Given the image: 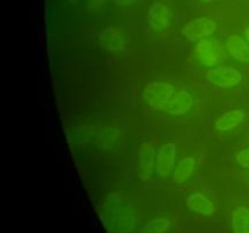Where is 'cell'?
Instances as JSON below:
<instances>
[{
	"instance_id": "cell-1",
	"label": "cell",
	"mask_w": 249,
	"mask_h": 233,
	"mask_svg": "<svg viewBox=\"0 0 249 233\" xmlns=\"http://www.w3.org/2000/svg\"><path fill=\"white\" fill-rule=\"evenodd\" d=\"M175 94L174 86L165 82H153L143 89V101L153 109H164Z\"/></svg>"
},
{
	"instance_id": "cell-2",
	"label": "cell",
	"mask_w": 249,
	"mask_h": 233,
	"mask_svg": "<svg viewBox=\"0 0 249 233\" xmlns=\"http://www.w3.org/2000/svg\"><path fill=\"white\" fill-rule=\"evenodd\" d=\"M207 79L215 86L221 89H230L240 84L243 79V75L240 70L228 66H219L208 70Z\"/></svg>"
},
{
	"instance_id": "cell-3",
	"label": "cell",
	"mask_w": 249,
	"mask_h": 233,
	"mask_svg": "<svg viewBox=\"0 0 249 233\" xmlns=\"http://www.w3.org/2000/svg\"><path fill=\"white\" fill-rule=\"evenodd\" d=\"M216 23L208 17H198L181 28V34L189 41H197L214 34Z\"/></svg>"
},
{
	"instance_id": "cell-4",
	"label": "cell",
	"mask_w": 249,
	"mask_h": 233,
	"mask_svg": "<svg viewBox=\"0 0 249 233\" xmlns=\"http://www.w3.org/2000/svg\"><path fill=\"white\" fill-rule=\"evenodd\" d=\"M177 158V145L173 142L165 143L157 150L156 159V174L160 177H168L172 172Z\"/></svg>"
},
{
	"instance_id": "cell-5",
	"label": "cell",
	"mask_w": 249,
	"mask_h": 233,
	"mask_svg": "<svg viewBox=\"0 0 249 233\" xmlns=\"http://www.w3.org/2000/svg\"><path fill=\"white\" fill-rule=\"evenodd\" d=\"M157 152L151 143H142L139 148V177L148 181L156 167Z\"/></svg>"
},
{
	"instance_id": "cell-6",
	"label": "cell",
	"mask_w": 249,
	"mask_h": 233,
	"mask_svg": "<svg viewBox=\"0 0 249 233\" xmlns=\"http://www.w3.org/2000/svg\"><path fill=\"white\" fill-rule=\"evenodd\" d=\"M150 26L155 32H163L170 26V11L160 1H153L150 6Z\"/></svg>"
},
{
	"instance_id": "cell-7",
	"label": "cell",
	"mask_w": 249,
	"mask_h": 233,
	"mask_svg": "<svg viewBox=\"0 0 249 233\" xmlns=\"http://www.w3.org/2000/svg\"><path fill=\"white\" fill-rule=\"evenodd\" d=\"M196 55L199 62L207 67L216 65L220 57V48L215 41L202 39L196 46Z\"/></svg>"
},
{
	"instance_id": "cell-8",
	"label": "cell",
	"mask_w": 249,
	"mask_h": 233,
	"mask_svg": "<svg viewBox=\"0 0 249 233\" xmlns=\"http://www.w3.org/2000/svg\"><path fill=\"white\" fill-rule=\"evenodd\" d=\"M192 103H194V99L189 92L178 91L173 95L164 109L172 116H182L191 109Z\"/></svg>"
},
{
	"instance_id": "cell-9",
	"label": "cell",
	"mask_w": 249,
	"mask_h": 233,
	"mask_svg": "<svg viewBox=\"0 0 249 233\" xmlns=\"http://www.w3.org/2000/svg\"><path fill=\"white\" fill-rule=\"evenodd\" d=\"M226 49L235 60L249 65V43L238 35H230L226 41Z\"/></svg>"
},
{
	"instance_id": "cell-10",
	"label": "cell",
	"mask_w": 249,
	"mask_h": 233,
	"mask_svg": "<svg viewBox=\"0 0 249 233\" xmlns=\"http://www.w3.org/2000/svg\"><path fill=\"white\" fill-rule=\"evenodd\" d=\"M99 43L102 48L108 51H113V52L124 49L123 36L121 35L118 29L113 28V27H108L99 34Z\"/></svg>"
},
{
	"instance_id": "cell-11",
	"label": "cell",
	"mask_w": 249,
	"mask_h": 233,
	"mask_svg": "<svg viewBox=\"0 0 249 233\" xmlns=\"http://www.w3.org/2000/svg\"><path fill=\"white\" fill-rule=\"evenodd\" d=\"M186 204L192 211L197 214H201L204 216H211L213 215L215 208L214 204L209 198H207L204 194L202 193H192L187 197Z\"/></svg>"
},
{
	"instance_id": "cell-12",
	"label": "cell",
	"mask_w": 249,
	"mask_h": 233,
	"mask_svg": "<svg viewBox=\"0 0 249 233\" xmlns=\"http://www.w3.org/2000/svg\"><path fill=\"white\" fill-rule=\"evenodd\" d=\"M245 113L241 109H231L218 118L215 121V128L219 131H230L240 125L245 120Z\"/></svg>"
},
{
	"instance_id": "cell-13",
	"label": "cell",
	"mask_w": 249,
	"mask_h": 233,
	"mask_svg": "<svg viewBox=\"0 0 249 233\" xmlns=\"http://www.w3.org/2000/svg\"><path fill=\"white\" fill-rule=\"evenodd\" d=\"M195 159L191 157H185L178 163L177 167L173 174V180L175 183H184L191 177L192 172L195 170Z\"/></svg>"
},
{
	"instance_id": "cell-14",
	"label": "cell",
	"mask_w": 249,
	"mask_h": 233,
	"mask_svg": "<svg viewBox=\"0 0 249 233\" xmlns=\"http://www.w3.org/2000/svg\"><path fill=\"white\" fill-rule=\"evenodd\" d=\"M232 228L235 233H249V209L237 206L232 213Z\"/></svg>"
},
{
	"instance_id": "cell-15",
	"label": "cell",
	"mask_w": 249,
	"mask_h": 233,
	"mask_svg": "<svg viewBox=\"0 0 249 233\" xmlns=\"http://www.w3.org/2000/svg\"><path fill=\"white\" fill-rule=\"evenodd\" d=\"M169 220L160 216V217L153 218L150 222L146 223L143 226L142 233H165L168 231V228H169Z\"/></svg>"
},
{
	"instance_id": "cell-16",
	"label": "cell",
	"mask_w": 249,
	"mask_h": 233,
	"mask_svg": "<svg viewBox=\"0 0 249 233\" xmlns=\"http://www.w3.org/2000/svg\"><path fill=\"white\" fill-rule=\"evenodd\" d=\"M236 160H237L238 165L245 169H249V148L240 150L236 155Z\"/></svg>"
},
{
	"instance_id": "cell-17",
	"label": "cell",
	"mask_w": 249,
	"mask_h": 233,
	"mask_svg": "<svg viewBox=\"0 0 249 233\" xmlns=\"http://www.w3.org/2000/svg\"><path fill=\"white\" fill-rule=\"evenodd\" d=\"M114 2L119 5V6H129V5L135 2V0H114Z\"/></svg>"
},
{
	"instance_id": "cell-18",
	"label": "cell",
	"mask_w": 249,
	"mask_h": 233,
	"mask_svg": "<svg viewBox=\"0 0 249 233\" xmlns=\"http://www.w3.org/2000/svg\"><path fill=\"white\" fill-rule=\"evenodd\" d=\"M245 35H246V38H247V41L249 43V27L247 29H246V32H245Z\"/></svg>"
},
{
	"instance_id": "cell-19",
	"label": "cell",
	"mask_w": 249,
	"mask_h": 233,
	"mask_svg": "<svg viewBox=\"0 0 249 233\" xmlns=\"http://www.w3.org/2000/svg\"><path fill=\"white\" fill-rule=\"evenodd\" d=\"M199 1H202V2H211L212 0H199Z\"/></svg>"
},
{
	"instance_id": "cell-20",
	"label": "cell",
	"mask_w": 249,
	"mask_h": 233,
	"mask_svg": "<svg viewBox=\"0 0 249 233\" xmlns=\"http://www.w3.org/2000/svg\"><path fill=\"white\" fill-rule=\"evenodd\" d=\"M248 179H249V172H248Z\"/></svg>"
}]
</instances>
